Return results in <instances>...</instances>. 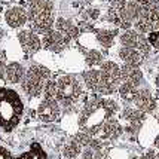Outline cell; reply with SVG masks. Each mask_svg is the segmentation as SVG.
Masks as SVG:
<instances>
[{"instance_id": "cell-1", "label": "cell", "mask_w": 159, "mask_h": 159, "mask_svg": "<svg viewBox=\"0 0 159 159\" xmlns=\"http://www.w3.org/2000/svg\"><path fill=\"white\" fill-rule=\"evenodd\" d=\"M118 110V104L107 98H94L86 103L80 115L79 126L86 134H95L101 129L109 119H111L113 113Z\"/></svg>"}, {"instance_id": "cell-2", "label": "cell", "mask_w": 159, "mask_h": 159, "mask_svg": "<svg viewBox=\"0 0 159 159\" xmlns=\"http://www.w3.org/2000/svg\"><path fill=\"white\" fill-rule=\"evenodd\" d=\"M24 115L21 95L12 88L0 86V129L11 132L15 129Z\"/></svg>"}, {"instance_id": "cell-3", "label": "cell", "mask_w": 159, "mask_h": 159, "mask_svg": "<svg viewBox=\"0 0 159 159\" xmlns=\"http://www.w3.org/2000/svg\"><path fill=\"white\" fill-rule=\"evenodd\" d=\"M28 21L37 33H46L54 25V5L49 0H30Z\"/></svg>"}, {"instance_id": "cell-4", "label": "cell", "mask_w": 159, "mask_h": 159, "mask_svg": "<svg viewBox=\"0 0 159 159\" xmlns=\"http://www.w3.org/2000/svg\"><path fill=\"white\" fill-rule=\"evenodd\" d=\"M55 85H57L55 98L58 100V103L64 106V107L73 106L79 100V97L82 95L83 91L82 82L75 75H66V76L58 77Z\"/></svg>"}, {"instance_id": "cell-5", "label": "cell", "mask_w": 159, "mask_h": 159, "mask_svg": "<svg viewBox=\"0 0 159 159\" xmlns=\"http://www.w3.org/2000/svg\"><path fill=\"white\" fill-rule=\"evenodd\" d=\"M49 70L46 67H43L40 64H33L30 66V69L27 70L25 76L21 82L22 91L30 95V97H36L39 95L43 88H45V83L49 80Z\"/></svg>"}, {"instance_id": "cell-6", "label": "cell", "mask_w": 159, "mask_h": 159, "mask_svg": "<svg viewBox=\"0 0 159 159\" xmlns=\"http://www.w3.org/2000/svg\"><path fill=\"white\" fill-rule=\"evenodd\" d=\"M100 75H101V82L98 88V94L101 95H110L119 89L122 80V69L116 62L113 61H104L100 67Z\"/></svg>"}, {"instance_id": "cell-7", "label": "cell", "mask_w": 159, "mask_h": 159, "mask_svg": "<svg viewBox=\"0 0 159 159\" xmlns=\"http://www.w3.org/2000/svg\"><path fill=\"white\" fill-rule=\"evenodd\" d=\"M120 43H122V46H128V48H134L140 51L144 57L149 55L150 48H152L147 37L137 30H125L124 34H120Z\"/></svg>"}, {"instance_id": "cell-8", "label": "cell", "mask_w": 159, "mask_h": 159, "mask_svg": "<svg viewBox=\"0 0 159 159\" xmlns=\"http://www.w3.org/2000/svg\"><path fill=\"white\" fill-rule=\"evenodd\" d=\"M37 118L40 119L42 122H54L60 118V103L57 98L45 97L39 106H37Z\"/></svg>"}, {"instance_id": "cell-9", "label": "cell", "mask_w": 159, "mask_h": 159, "mask_svg": "<svg viewBox=\"0 0 159 159\" xmlns=\"http://www.w3.org/2000/svg\"><path fill=\"white\" fill-rule=\"evenodd\" d=\"M18 40H20L21 48H22V51L25 54L37 52L42 48V43H43L34 30H22L18 34Z\"/></svg>"}, {"instance_id": "cell-10", "label": "cell", "mask_w": 159, "mask_h": 159, "mask_svg": "<svg viewBox=\"0 0 159 159\" xmlns=\"http://www.w3.org/2000/svg\"><path fill=\"white\" fill-rule=\"evenodd\" d=\"M5 21L9 27L12 28H21L27 24L28 21V14L24 7L21 6H14L11 9H7L5 14Z\"/></svg>"}, {"instance_id": "cell-11", "label": "cell", "mask_w": 159, "mask_h": 159, "mask_svg": "<svg viewBox=\"0 0 159 159\" xmlns=\"http://www.w3.org/2000/svg\"><path fill=\"white\" fill-rule=\"evenodd\" d=\"M134 104L143 113H150V111L156 109V101L152 97L150 91L147 89H139V94H137V97L134 100Z\"/></svg>"}, {"instance_id": "cell-12", "label": "cell", "mask_w": 159, "mask_h": 159, "mask_svg": "<svg viewBox=\"0 0 159 159\" xmlns=\"http://www.w3.org/2000/svg\"><path fill=\"white\" fill-rule=\"evenodd\" d=\"M42 42H43V46L51 49V51H61L64 48L66 39H64V34H62L61 31H52V30H49V31L45 33Z\"/></svg>"}, {"instance_id": "cell-13", "label": "cell", "mask_w": 159, "mask_h": 159, "mask_svg": "<svg viewBox=\"0 0 159 159\" xmlns=\"http://www.w3.org/2000/svg\"><path fill=\"white\" fill-rule=\"evenodd\" d=\"M118 55L124 61V64L135 66V67H139L140 64L143 62V57H144L140 51H137V49H134V48H128V46H122V48L119 49Z\"/></svg>"}, {"instance_id": "cell-14", "label": "cell", "mask_w": 159, "mask_h": 159, "mask_svg": "<svg viewBox=\"0 0 159 159\" xmlns=\"http://www.w3.org/2000/svg\"><path fill=\"white\" fill-rule=\"evenodd\" d=\"M25 76V70L20 62H11L5 67V79L11 83H21Z\"/></svg>"}, {"instance_id": "cell-15", "label": "cell", "mask_w": 159, "mask_h": 159, "mask_svg": "<svg viewBox=\"0 0 159 159\" xmlns=\"http://www.w3.org/2000/svg\"><path fill=\"white\" fill-rule=\"evenodd\" d=\"M122 80L128 83H132L135 86H140L143 82V73L139 67L135 66H128L125 64L122 67Z\"/></svg>"}, {"instance_id": "cell-16", "label": "cell", "mask_w": 159, "mask_h": 159, "mask_svg": "<svg viewBox=\"0 0 159 159\" xmlns=\"http://www.w3.org/2000/svg\"><path fill=\"white\" fill-rule=\"evenodd\" d=\"M15 159H48V155H46L45 149H43L40 144L33 143L27 150H24L22 153H20Z\"/></svg>"}, {"instance_id": "cell-17", "label": "cell", "mask_w": 159, "mask_h": 159, "mask_svg": "<svg viewBox=\"0 0 159 159\" xmlns=\"http://www.w3.org/2000/svg\"><path fill=\"white\" fill-rule=\"evenodd\" d=\"M139 86H135V85H132V83H128V82H122L120 83V86H119V95L120 98L126 101V103H134V100L137 97V94H139Z\"/></svg>"}, {"instance_id": "cell-18", "label": "cell", "mask_w": 159, "mask_h": 159, "mask_svg": "<svg viewBox=\"0 0 159 159\" xmlns=\"http://www.w3.org/2000/svg\"><path fill=\"white\" fill-rule=\"evenodd\" d=\"M100 82H101V75L100 70H88L83 73V83L86 85V88L94 92H97L100 88Z\"/></svg>"}, {"instance_id": "cell-19", "label": "cell", "mask_w": 159, "mask_h": 159, "mask_svg": "<svg viewBox=\"0 0 159 159\" xmlns=\"http://www.w3.org/2000/svg\"><path fill=\"white\" fill-rule=\"evenodd\" d=\"M120 126L116 120H113V119H109L106 124L101 126V135H103V139H116L119 134H120Z\"/></svg>"}, {"instance_id": "cell-20", "label": "cell", "mask_w": 159, "mask_h": 159, "mask_svg": "<svg viewBox=\"0 0 159 159\" xmlns=\"http://www.w3.org/2000/svg\"><path fill=\"white\" fill-rule=\"evenodd\" d=\"M82 147L83 146L75 139L73 141H70V143L64 146L62 156H64V159H76L79 155H82Z\"/></svg>"}, {"instance_id": "cell-21", "label": "cell", "mask_w": 159, "mask_h": 159, "mask_svg": "<svg viewBox=\"0 0 159 159\" xmlns=\"http://www.w3.org/2000/svg\"><path fill=\"white\" fill-rule=\"evenodd\" d=\"M86 62L89 66H98V64H103V57L98 51H89L88 55H86Z\"/></svg>"}, {"instance_id": "cell-22", "label": "cell", "mask_w": 159, "mask_h": 159, "mask_svg": "<svg viewBox=\"0 0 159 159\" xmlns=\"http://www.w3.org/2000/svg\"><path fill=\"white\" fill-rule=\"evenodd\" d=\"M115 39V31H100L98 33V40L103 43L104 46H110L111 42Z\"/></svg>"}, {"instance_id": "cell-23", "label": "cell", "mask_w": 159, "mask_h": 159, "mask_svg": "<svg viewBox=\"0 0 159 159\" xmlns=\"http://www.w3.org/2000/svg\"><path fill=\"white\" fill-rule=\"evenodd\" d=\"M58 30H60V31H61L64 36H66V34H67V36H71V34H73V31H75L76 28L73 27L69 21L60 20V21H58Z\"/></svg>"}, {"instance_id": "cell-24", "label": "cell", "mask_w": 159, "mask_h": 159, "mask_svg": "<svg viewBox=\"0 0 159 159\" xmlns=\"http://www.w3.org/2000/svg\"><path fill=\"white\" fill-rule=\"evenodd\" d=\"M147 40L150 43V46L155 49H159V30H153L147 34Z\"/></svg>"}, {"instance_id": "cell-25", "label": "cell", "mask_w": 159, "mask_h": 159, "mask_svg": "<svg viewBox=\"0 0 159 159\" xmlns=\"http://www.w3.org/2000/svg\"><path fill=\"white\" fill-rule=\"evenodd\" d=\"M0 159H15V158H14L12 150H11L9 147L0 144Z\"/></svg>"}, {"instance_id": "cell-26", "label": "cell", "mask_w": 159, "mask_h": 159, "mask_svg": "<svg viewBox=\"0 0 159 159\" xmlns=\"http://www.w3.org/2000/svg\"><path fill=\"white\" fill-rule=\"evenodd\" d=\"M143 6H152V5H159V0H134Z\"/></svg>"}, {"instance_id": "cell-27", "label": "cell", "mask_w": 159, "mask_h": 159, "mask_svg": "<svg viewBox=\"0 0 159 159\" xmlns=\"http://www.w3.org/2000/svg\"><path fill=\"white\" fill-rule=\"evenodd\" d=\"M153 144H155V147H158V149H159V134L155 137V140H153Z\"/></svg>"}, {"instance_id": "cell-28", "label": "cell", "mask_w": 159, "mask_h": 159, "mask_svg": "<svg viewBox=\"0 0 159 159\" xmlns=\"http://www.w3.org/2000/svg\"><path fill=\"white\" fill-rule=\"evenodd\" d=\"M156 119H158V124H159V113H158V118H156Z\"/></svg>"}]
</instances>
